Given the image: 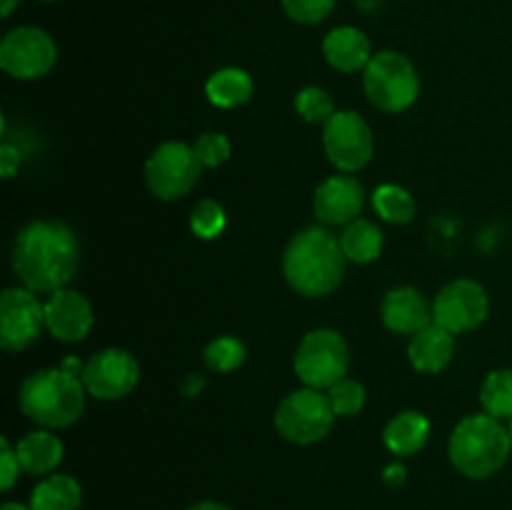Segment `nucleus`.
<instances>
[{
  "instance_id": "1",
  "label": "nucleus",
  "mask_w": 512,
  "mask_h": 510,
  "mask_svg": "<svg viewBox=\"0 0 512 510\" xmlns=\"http://www.w3.org/2000/svg\"><path fill=\"white\" fill-rule=\"evenodd\" d=\"M10 263L23 288L55 293L65 288L78 270V235L60 220H33L15 235Z\"/></svg>"
},
{
  "instance_id": "2",
  "label": "nucleus",
  "mask_w": 512,
  "mask_h": 510,
  "mask_svg": "<svg viewBox=\"0 0 512 510\" xmlns=\"http://www.w3.org/2000/svg\"><path fill=\"white\" fill-rule=\"evenodd\" d=\"M345 253L340 238L328 228H305L290 238L283 255V273L290 288L305 298L330 295L345 275Z\"/></svg>"
},
{
  "instance_id": "3",
  "label": "nucleus",
  "mask_w": 512,
  "mask_h": 510,
  "mask_svg": "<svg viewBox=\"0 0 512 510\" xmlns=\"http://www.w3.org/2000/svg\"><path fill=\"white\" fill-rule=\"evenodd\" d=\"M83 378L63 368H45L20 385L18 403L28 420L45 430L68 428L85 410Z\"/></svg>"
},
{
  "instance_id": "4",
  "label": "nucleus",
  "mask_w": 512,
  "mask_h": 510,
  "mask_svg": "<svg viewBox=\"0 0 512 510\" xmlns=\"http://www.w3.org/2000/svg\"><path fill=\"white\" fill-rule=\"evenodd\" d=\"M512 450L510 428L488 413H475L455 425L448 443L450 463L465 478L483 480L498 473Z\"/></svg>"
},
{
  "instance_id": "5",
  "label": "nucleus",
  "mask_w": 512,
  "mask_h": 510,
  "mask_svg": "<svg viewBox=\"0 0 512 510\" xmlns=\"http://www.w3.org/2000/svg\"><path fill=\"white\" fill-rule=\"evenodd\" d=\"M363 88L378 110L403 113L418 100L420 78L408 55L398 50H380L363 70Z\"/></svg>"
},
{
  "instance_id": "6",
  "label": "nucleus",
  "mask_w": 512,
  "mask_h": 510,
  "mask_svg": "<svg viewBox=\"0 0 512 510\" xmlns=\"http://www.w3.org/2000/svg\"><path fill=\"white\" fill-rule=\"evenodd\" d=\"M350 348L338 330H310L300 340L293 358V370L305 388L330 390L348 375Z\"/></svg>"
},
{
  "instance_id": "7",
  "label": "nucleus",
  "mask_w": 512,
  "mask_h": 510,
  "mask_svg": "<svg viewBox=\"0 0 512 510\" xmlns=\"http://www.w3.org/2000/svg\"><path fill=\"white\" fill-rule=\"evenodd\" d=\"M335 418L328 393L315 388L293 390L275 408V428L288 443L313 445L333 428Z\"/></svg>"
},
{
  "instance_id": "8",
  "label": "nucleus",
  "mask_w": 512,
  "mask_h": 510,
  "mask_svg": "<svg viewBox=\"0 0 512 510\" xmlns=\"http://www.w3.org/2000/svg\"><path fill=\"white\" fill-rule=\"evenodd\" d=\"M200 170H203V163L193 145L168 140L158 145L145 160V185L155 198L178 200L195 188Z\"/></svg>"
},
{
  "instance_id": "9",
  "label": "nucleus",
  "mask_w": 512,
  "mask_h": 510,
  "mask_svg": "<svg viewBox=\"0 0 512 510\" xmlns=\"http://www.w3.org/2000/svg\"><path fill=\"white\" fill-rule=\"evenodd\" d=\"M323 150L340 173H358L373 158V130L355 110H338L323 125Z\"/></svg>"
},
{
  "instance_id": "10",
  "label": "nucleus",
  "mask_w": 512,
  "mask_h": 510,
  "mask_svg": "<svg viewBox=\"0 0 512 510\" xmlns=\"http://www.w3.org/2000/svg\"><path fill=\"white\" fill-rule=\"evenodd\" d=\"M58 60L55 40L35 25H20L0 40V68L18 80L43 78Z\"/></svg>"
},
{
  "instance_id": "11",
  "label": "nucleus",
  "mask_w": 512,
  "mask_h": 510,
  "mask_svg": "<svg viewBox=\"0 0 512 510\" xmlns=\"http://www.w3.org/2000/svg\"><path fill=\"white\" fill-rule=\"evenodd\" d=\"M45 328V303L38 293L23 288H5L0 295V345L8 353H18L38 340Z\"/></svg>"
},
{
  "instance_id": "12",
  "label": "nucleus",
  "mask_w": 512,
  "mask_h": 510,
  "mask_svg": "<svg viewBox=\"0 0 512 510\" xmlns=\"http://www.w3.org/2000/svg\"><path fill=\"white\" fill-rule=\"evenodd\" d=\"M490 313V298L478 280L460 278L445 285L433 303V323L453 335L475 330Z\"/></svg>"
},
{
  "instance_id": "13",
  "label": "nucleus",
  "mask_w": 512,
  "mask_h": 510,
  "mask_svg": "<svg viewBox=\"0 0 512 510\" xmlns=\"http://www.w3.org/2000/svg\"><path fill=\"white\" fill-rule=\"evenodd\" d=\"M80 378H83L88 395H93V398L118 400L135 390L140 380V365L128 350L105 348L90 355Z\"/></svg>"
},
{
  "instance_id": "14",
  "label": "nucleus",
  "mask_w": 512,
  "mask_h": 510,
  "mask_svg": "<svg viewBox=\"0 0 512 510\" xmlns=\"http://www.w3.org/2000/svg\"><path fill=\"white\" fill-rule=\"evenodd\" d=\"M93 305L83 293L60 288L45 300V330L60 343H78L93 330Z\"/></svg>"
},
{
  "instance_id": "15",
  "label": "nucleus",
  "mask_w": 512,
  "mask_h": 510,
  "mask_svg": "<svg viewBox=\"0 0 512 510\" xmlns=\"http://www.w3.org/2000/svg\"><path fill=\"white\" fill-rule=\"evenodd\" d=\"M365 193L353 173H338L325 178L313 195V213L325 225H348L360 218Z\"/></svg>"
},
{
  "instance_id": "16",
  "label": "nucleus",
  "mask_w": 512,
  "mask_h": 510,
  "mask_svg": "<svg viewBox=\"0 0 512 510\" xmlns=\"http://www.w3.org/2000/svg\"><path fill=\"white\" fill-rule=\"evenodd\" d=\"M380 318L385 328L398 335H415L433 323V305L423 298V293L410 285L393 288L383 298L380 305Z\"/></svg>"
},
{
  "instance_id": "17",
  "label": "nucleus",
  "mask_w": 512,
  "mask_h": 510,
  "mask_svg": "<svg viewBox=\"0 0 512 510\" xmlns=\"http://www.w3.org/2000/svg\"><path fill=\"white\" fill-rule=\"evenodd\" d=\"M323 55L330 68L340 70V73H360L368 68L375 53L363 30L353 28V25H340L323 38Z\"/></svg>"
},
{
  "instance_id": "18",
  "label": "nucleus",
  "mask_w": 512,
  "mask_h": 510,
  "mask_svg": "<svg viewBox=\"0 0 512 510\" xmlns=\"http://www.w3.org/2000/svg\"><path fill=\"white\" fill-rule=\"evenodd\" d=\"M455 355V335L443 325L430 323L420 333L410 335L408 358L418 373H440Z\"/></svg>"
},
{
  "instance_id": "19",
  "label": "nucleus",
  "mask_w": 512,
  "mask_h": 510,
  "mask_svg": "<svg viewBox=\"0 0 512 510\" xmlns=\"http://www.w3.org/2000/svg\"><path fill=\"white\" fill-rule=\"evenodd\" d=\"M430 420L418 410H403L393 415L383 430V443L398 458H410L420 453L430 438Z\"/></svg>"
},
{
  "instance_id": "20",
  "label": "nucleus",
  "mask_w": 512,
  "mask_h": 510,
  "mask_svg": "<svg viewBox=\"0 0 512 510\" xmlns=\"http://www.w3.org/2000/svg\"><path fill=\"white\" fill-rule=\"evenodd\" d=\"M15 450H18L20 465L30 475H50L58 468L65 453L58 435H53L45 428L23 435L18 445H15Z\"/></svg>"
},
{
  "instance_id": "21",
  "label": "nucleus",
  "mask_w": 512,
  "mask_h": 510,
  "mask_svg": "<svg viewBox=\"0 0 512 510\" xmlns=\"http://www.w3.org/2000/svg\"><path fill=\"white\" fill-rule=\"evenodd\" d=\"M83 503V488L73 475L50 473L40 480L30 495V510H78Z\"/></svg>"
},
{
  "instance_id": "22",
  "label": "nucleus",
  "mask_w": 512,
  "mask_h": 510,
  "mask_svg": "<svg viewBox=\"0 0 512 510\" xmlns=\"http://www.w3.org/2000/svg\"><path fill=\"white\" fill-rule=\"evenodd\" d=\"M253 78L243 68H220L205 83V95L215 108H240L253 98Z\"/></svg>"
},
{
  "instance_id": "23",
  "label": "nucleus",
  "mask_w": 512,
  "mask_h": 510,
  "mask_svg": "<svg viewBox=\"0 0 512 510\" xmlns=\"http://www.w3.org/2000/svg\"><path fill=\"white\" fill-rule=\"evenodd\" d=\"M340 248H343L345 258L350 263H373L383 253V233H380V228L375 223L358 218L345 225L343 235H340Z\"/></svg>"
},
{
  "instance_id": "24",
  "label": "nucleus",
  "mask_w": 512,
  "mask_h": 510,
  "mask_svg": "<svg viewBox=\"0 0 512 510\" xmlns=\"http://www.w3.org/2000/svg\"><path fill=\"white\" fill-rule=\"evenodd\" d=\"M373 208L378 210V215L385 223L393 225L410 223L415 218V213H418V203H415L413 193L408 188H403V185L395 183H383L375 188Z\"/></svg>"
},
{
  "instance_id": "25",
  "label": "nucleus",
  "mask_w": 512,
  "mask_h": 510,
  "mask_svg": "<svg viewBox=\"0 0 512 510\" xmlns=\"http://www.w3.org/2000/svg\"><path fill=\"white\" fill-rule=\"evenodd\" d=\"M480 405L483 413L498 420H512V370L500 368L488 373L480 385Z\"/></svg>"
},
{
  "instance_id": "26",
  "label": "nucleus",
  "mask_w": 512,
  "mask_h": 510,
  "mask_svg": "<svg viewBox=\"0 0 512 510\" xmlns=\"http://www.w3.org/2000/svg\"><path fill=\"white\" fill-rule=\"evenodd\" d=\"M245 343L235 335H220V338L210 340L203 350V360L210 370L215 373H233L245 363Z\"/></svg>"
},
{
  "instance_id": "27",
  "label": "nucleus",
  "mask_w": 512,
  "mask_h": 510,
  "mask_svg": "<svg viewBox=\"0 0 512 510\" xmlns=\"http://www.w3.org/2000/svg\"><path fill=\"white\" fill-rule=\"evenodd\" d=\"M295 113H298L305 123L325 125L338 110H335L333 98H330L323 88L308 85V88L298 90V95H295Z\"/></svg>"
},
{
  "instance_id": "28",
  "label": "nucleus",
  "mask_w": 512,
  "mask_h": 510,
  "mask_svg": "<svg viewBox=\"0 0 512 510\" xmlns=\"http://www.w3.org/2000/svg\"><path fill=\"white\" fill-rule=\"evenodd\" d=\"M225 223H228L225 208L213 198L200 200L193 208V213H190V230H193L200 240L218 238L225 230Z\"/></svg>"
},
{
  "instance_id": "29",
  "label": "nucleus",
  "mask_w": 512,
  "mask_h": 510,
  "mask_svg": "<svg viewBox=\"0 0 512 510\" xmlns=\"http://www.w3.org/2000/svg\"><path fill=\"white\" fill-rule=\"evenodd\" d=\"M328 393L330 405H333V413L340 415V418H353L360 410L365 408V388L353 378H343L340 383H335L333 388L325 390Z\"/></svg>"
},
{
  "instance_id": "30",
  "label": "nucleus",
  "mask_w": 512,
  "mask_h": 510,
  "mask_svg": "<svg viewBox=\"0 0 512 510\" xmlns=\"http://www.w3.org/2000/svg\"><path fill=\"white\" fill-rule=\"evenodd\" d=\"M285 15L300 25H318L333 13L335 0H280Z\"/></svg>"
},
{
  "instance_id": "31",
  "label": "nucleus",
  "mask_w": 512,
  "mask_h": 510,
  "mask_svg": "<svg viewBox=\"0 0 512 510\" xmlns=\"http://www.w3.org/2000/svg\"><path fill=\"white\" fill-rule=\"evenodd\" d=\"M193 148L203 168H218V165L228 163L230 153H233V145L223 133H203L195 140Z\"/></svg>"
},
{
  "instance_id": "32",
  "label": "nucleus",
  "mask_w": 512,
  "mask_h": 510,
  "mask_svg": "<svg viewBox=\"0 0 512 510\" xmlns=\"http://www.w3.org/2000/svg\"><path fill=\"white\" fill-rule=\"evenodd\" d=\"M20 470H23V465H20L18 450L10 445L8 438H3L0 440V490L13 488Z\"/></svg>"
},
{
  "instance_id": "33",
  "label": "nucleus",
  "mask_w": 512,
  "mask_h": 510,
  "mask_svg": "<svg viewBox=\"0 0 512 510\" xmlns=\"http://www.w3.org/2000/svg\"><path fill=\"white\" fill-rule=\"evenodd\" d=\"M20 168V150L13 148L10 143L0 145V170H3V178L10 180Z\"/></svg>"
},
{
  "instance_id": "34",
  "label": "nucleus",
  "mask_w": 512,
  "mask_h": 510,
  "mask_svg": "<svg viewBox=\"0 0 512 510\" xmlns=\"http://www.w3.org/2000/svg\"><path fill=\"white\" fill-rule=\"evenodd\" d=\"M383 480L390 485V488H400V485L408 480V470H405V465L400 463H390L388 468L383 470Z\"/></svg>"
},
{
  "instance_id": "35",
  "label": "nucleus",
  "mask_w": 512,
  "mask_h": 510,
  "mask_svg": "<svg viewBox=\"0 0 512 510\" xmlns=\"http://www.w3.org/2000/svg\"><path fill=\"white\" fill-rule=\"evenodd\" d=\"M188 510H230V508L223 503H215V500H200V503L190 505Z\"/></svg>"
},
{
  "instance_id": "36",
  "label": "nucleus",
  "mask_w": 512,
  "mask_h": 510,
  "mask_svg": "<svg viewBox=\"0 0 512 510\" xmlns=\"http://www.w3.org/2000/svg\"><path fill=\"white\" fill-rule=\"evenodd\" d=\"M200 388H203V378H200V375H190L188 383H185V393L195 395Z\"/></svg>"
},
{
  "instance_id": "37",
  "label": "nucleus",
  "mask_w": 512,
  "mask_h": 510,
  "mask_svg": "<svg viewBox=\"0 0 512 510\" xmlns=\"http://www.w3.org/2000/svg\"><path fill=\"white\" fill-rule=\"evenodd\" d=\"M18 5H20V0H0V15H3V18H10Z\"/></svg>"
},
{
  "instance_id": "38",
  "label": "nucleus",
  "mask_w": 512,
  "mask_h": 510,
  "mask_svg": "<svg viewBox=\"0 0 512 510\" xmlns=\"http://www.w3.org/2000/svg\"><path fill=\"white\" fill-rule=\"evenodd\" d=\"M0 510H30V505H20V503H5Z\"/></svg>"
},
{
  "instance_id": "39",
  "label": "nucleus",
  "mask_w": 512,
  "mask_h": 510,
  "mask_svg": "<svg viewBox=\"0 0 512 510\" xmlns=\"http://www.w3.org/2000/svg\"><path fill=\"white\" fill-rule=\"evenodd\" d=\"M508 428H510V440H512V420H510V425H508Z\"/></svg>"
},
{
  "instance_id": "40",
  "label": "nucleus",
  "mask_w": 512,
  "mask_h": 510,
  "mask_svg": "<svg viewBox=\"0 0 512 510\" xmlns=\"http://www.w3.org/2000/svg\"><path fill=\"white\" fill-rule=\"evenodd\" d=\"M40 3H55V0H40Z\"/></svg>"
}]
</instances>
